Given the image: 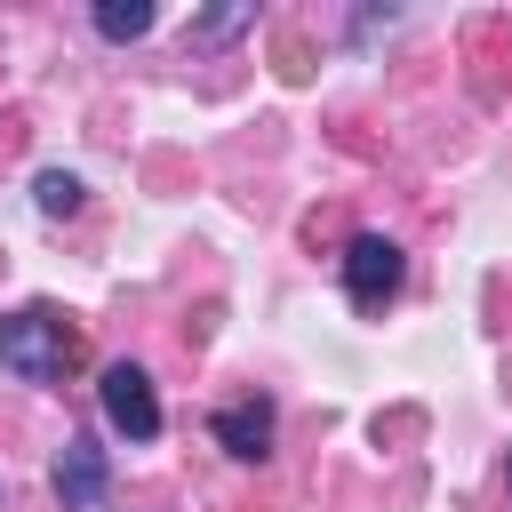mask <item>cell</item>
Returning <instances> with one entry per match:
<instances>
[{
  "label": "cell",
  "instance_id": "cell-1",
  "mask_svg": "<svg viewBox=\"0 0 512 512\" xmlns=\"http://www.w3.org/2000/svg\"><path fill=\"white\" fill-rule=\"evenodd\" d=\"M64 360H72V328H64L56 312H40V304L0 312V368H8V376H24V384H56Z\"/></svg>",
  "mask_w": 512,
  "mask_h": 512
},
{
  "label": "cell",
  "instance_id": "cell-2",
  "mask_svg": "<svg viewBox=\"0 0 512 512\" xmlns=\"http://www.w3.org/2000/svg\"><path fill=\"white\" fill-rule=\"evenodd\" d=\"M400 280H408V256H400V240H384V232H360V240L344 248V296H352L360 312H384V304L400 296Z\"/></svg>",
  "mask_w": 512,
  "mask_h": 512
},
{
  "label": "cell",
  "instance_id": "cell-8",
  "mask_svg": "<svg viewBox=\"0 0 512 512\" xmlns=\"http://www.w3.org/2000/svg\"><path fill=\"white\" fill-rule=\"evenodd\" d=\"M256 24V8L240 0V8H208V16H192V40L208 48V40H232V32H248Z\"/></svg>",
  "mask_w": 512,
  "mask_h": 512
},
{
  "label": "cell",
  "instance_id": "cell-6",
  "mask_svg": "<svg viewBox=\"0 0 512 512\" xmlns=\"http://www.w3.org/2000/svg\"><path fill=\"white\" fill-rule=\"evenodd\" d=\"M160 16H152V0H96V32L104 40H144Z\"/></svg>",
  "mask_w": 512,
  "mask_h": 512
},
{
  "label": "cell",
  "instance_id": "cell-7",
  "mask_svg": "<svg viewBox=\"0 0 512 512\" xmlns=\"http://www.w3.org/2000/svg\"><path fill=\"white\" fill-rule=\"evenodd\" d=\"M32 200H40V216H72L80 208V176L72 168H40L32 176Z\"/></svg>",
  "mask_w": 512,
  "mask_h": 512
},
{
  "label": "cell",
  "instance_id": "cell-3",
  "mask_svg": "<svg viewBox=\"0 0 512 512\" xmlns=\"http://www.w3.org/2000/svg\"><path fill=\"white\" fill-rule=\"evenodd\" d=\"M96 400H104V424H112V432L160 440V392H152V376H144L136 360H112L104 384H96Z\"/></svg>",
  "mask_w": 512,
  "mask_h": 512
},
{
  "label": "cell",
  "instance_id": "cell-5",
  "mask_svg": "<svg viewBox=\"0 0 512 512\" xmlns=\"http://www.w3.org/2000/svg\"><path fill=\"white\" fill-rule=\"evenodd\" d=\"M216 448L240 456V464H256L272 448V400H224L216 408Z\"/></svg>",
  "mask_w": 512,
  "mask_h": 512
},
{
  "label": "cell",
  "instance_id": "cell-4",
  "mask_svg": "<svg viewBox=\"0 0 512 512\" xmlns=\"http://www.w3.org/2000/svg\"><path fill=\"white\" fill-rule=\"evenodd\" d=\"M104 480H112V464H104L96 432H72L64 456H56V504H64V512H96V504H104Z\"/></svg>",
  "mask_w": 512,
  "mask_h": 512
}]
</instances>
